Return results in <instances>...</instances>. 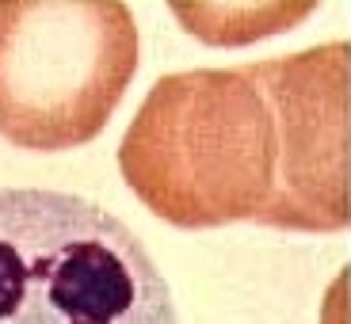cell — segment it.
Segmentation results:
<instances>
[{
	"mask_svg": "<svg viewBox=\"0 0 351 324\" xmlns=\"http://www.w3.org/2000/svg\"><path fill=\"white\" fill-rule=\"evenodd\" d=\"M138 73L119 0H0V138L62 153L96 141Z\"/></svg>",
	"mask_w": 351,
	"mask_h": 324,
	"instance_id": "obj_3",
	"label": "cell"
},
{
	"mask_svg": "<svg viewBox=\"0 0 351 324\" xmlns=\"http://www.w3.org/2000/svg\"><path fill=\"white\" fill-rule=\"evenodd\" d=\"M0 324H180L149 248L99 202L0 187Z\"/></svg>",
	"mask_w": 351,
	"mask_h": 324,
	"instance_id": "obj_2",
	"label": "cell"
},
{
	"mask_svg": "<svg viewBox=\"0 0 351 324\" xmlns=\"http://www.w3.org/2000/svg\"><path fill=\"white\" fill-rule=\"evenodd\" d=\"M351 50L168 73L119 145L126 187L176 229L256 221L343 233L351 218Z\"/></svg>",
	"mask_w": 351,
	"mask_h": 324,
	"instance_id": "obj_1",
	"label": "cell"
}]
</instances>
